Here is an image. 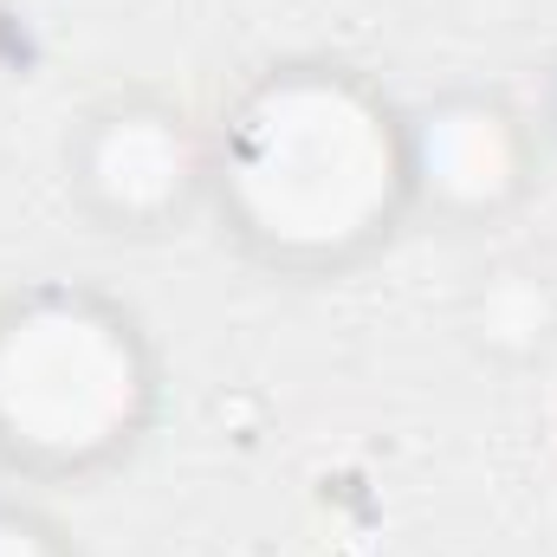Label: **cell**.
<instances>
[{"instance_id":"5b68a950","label":"cell","mask_w":557,"mask_h":557,"mask_svg":"<svg viewBox=\"0 0 557 557\" xmlns=\"http://www.w3.org/2000/svg\"><path fill=\"white\" fill-rule=\"evenodd\" d=\"M0 557H65V552H59V539H52L39 519L0 512Z\"/></svg>"},{"instance_id":"6da1fadb","label":"cell","mask_w":557,"mask_h":557,"mask_svg":"<svg viewBox=\"0 0 557 557\" xmlns=\"http://www.w3.org/2000/svg\"><path fill=\"white\" fill-rule=\"evenodd\" d=\"M409 182V137L344 72L267 78L221 149L227 214L273 260H337L363 247L389 227Z\"/></svg>"},{"instance_id":"7a4b0ae2","label":"cell","mask_w":557,"mask_h":557,"mask_svg":"<svg viewBox=\"0 0 557 557\" xmlns=\"http://www.w3.org/2000/svg\"><path fill=\"white\" fill-rule=\"evenodd\" d=\"M149 396L137 331L85 298L39 292L0 318V447L33 467H91L131 441Z\"/></svg>"},{"instance_id":"3957f363","label":"cell","mask_w":557,"mask_h":557,"mask_svg":"<svg viewBox=\"0 0 557 557\" xmlns=\"http://www.w3.org/2000/svg\"><path fill=\"white\" fill-rule=\"evenodd\" d=\"M195 169H201V156H195L188 131L149 104L111 111L85 143V188L117 221H162L169 208H182Z\"/></svg>"},{"instance_id":"277c9868","label":"cell","mask_w":557,"mask_h":557,"mask_svg":"<svg viewBox=\"0 0 557 557\" xmlns=\"http://www.w3.org/2000/svg\"><path fill=\"white\" fill-rule=\"evenodd\" d=\"M409 169L454 208H493L519 188V137L493 104H447L409 137Z\"/></svg>"}]
</instances>
